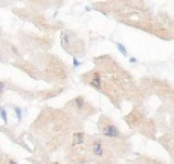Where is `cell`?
<instances>
[{"instance_id": "6da1fadb", "label": "cell", "mask_w": 174, "mask_h": 164, "mask_svg": "<svg viewBox=\"0 0 174 164\" xmlns=\"http://www.w3.org/2000/svg\"><path fill=\"white\" fill-rule=\"evenodd\" d=\"M101 132H103V135H105V137H110V138H119V137H121V132H119L118 126L113 125V123L104 125L103 129H101Z\"/></svg>"}, {"instance_id": "7a4b0ae2", "label": "cell", "mask_w": 174, "mask_h": 164, "mask_svg": "<svg viewBox=\"0 0 174 164\" xmlns=\"http://www.w3.org/2000/svg\"><path fill=\"white\" fill-rule=\"evenodd\" d=\"M92 153L95 157H103L104 155V144L101 140H93L92 141Z\"/></svg>"}, {"instance_id": "3957f363", "label": "cell", "mask_w": 174, "mask_h": 164, "mask_svg": "<svg viewBox=\"0 0 174 164\" xmlns=\"http://www.w3.org/2000/svg\"><path fill=\"white\" fill-rule=\"evenodd\" d=\"M89 84L93 87L95 90H101L103 84H101V76H99V73H93V78L89 81Z\"/></svg>"}, {"instance_id": "277c9868", "label": "cell", "mask_w": 174, "mask_h": 164, "mask_svg": "<svg viewBox=\"0 0 174 164\" xmlns=\"http://www.w3.org/2000/svg\"><path fill=\"white\" fill-rule=\"evenodd\" d=\"M84 140H86V134L84 132H75L73 134V146H79V144H82L84 143Z\"/></svg>"}, {"instance_id": "5b68a950", "label": "cell", "mask_w": 174, "mask_h": 164, "mask_svg": "<svg viewBox=\"0 0 174 164\" xmlns=\"http://www.w3.org/2000/svg\"><path fill=\"white\" fill-rule=\"evenodd\" d=\"M72 103L75 105V106H77L78 109H82V108L86 106V100H84V97H81V96H79V97H77L75 100H73Z\"/></svg>"}, {"instance_id": "8992f818", "label": "cell", "mask_w": 174, "mask_h": 164, "mask_svg": "<svg viewBox=\"0 0 174 164\" xmlns=\"http://www.w3.org/2000/svg\"><path fill=\"white\" fill-rule=\"evenodd\" d=\"M61 43H63L64 46H67V44L70 43V34H69V32H64V34L61 35Z\"/></svg>"}, {"instance_id": "52a82bcc", "label": "cell", "mask_w": 174, "mask_h": 164, "mask_svg": "<svg viewBox=\"0 0 174 164\" xmlns=\"http://www.w3.org/2000/svg\"><path fill=\"white\" fill-rule=\"evenodd\" d=\"M116 46H118V50L121 52V53L124 55V56H127V50H125V47H124V46H122V44H119V43H118Z\"/></svg>"}, {"instance_id": "ba28073f", "label": "cell", "mask_w": 174, "mask_h": 164, "mask_svg": "<svg viewBox=\"0 0 174 164\" xmlns=\"http://www.w3.org/2000/svg\"><path fill=\"white\" fill-rule=\"evenodd\" d=\"M0 116H2L3 122H6V120H8V117H6V109H5V108H0Z\"/></svg>"}, {"instance_id": "9c48e42d", "label": "cell", "mask_w": 174, "mask_h": 164, "mask_svg": "<svg viewBox=\"0 0 174 164\" xmlns=\"http://www.w3.org/2000/svg\"><path fill=\"white\" fill-rule=\"evenodd\" d=\"M14 111L17 113V117H18V120H20V118H22V109L17 108V106H14Z\"/></svg>"}, {"instance_id": "30bf717a", "label": "cell", "mask_w": 174, "mask_h": 164, "mask_svg": "<svg viewBox=\"0 0 174 164\" xmlns=\"http://www.w3.org/2000/svg\"><path fill=\"white\" fill-rule=\"evenodd\" d=\"M5 85H6L5 82H0V93H2V91L5 90Z\"/></svg>"}, {"instance_id": "8fae6325", "label": "cell", "mask_w": 174, "mask_h": 164, "mask_svg": "<svg viewBox=\"0 0 174 164\" xmlns=\"http://www.w3.org/2000/svg\"><path fill=\"white\" fill-rule=\"evenodd\" d=\"M79 64H81V62H79L78 59H73V66H75V67H78V66H79Z\"/></svg>"}, {"instance_id": "7c38bea8", "label": "cell", "mask_w": 174, "mask_h": 164, "mask_svg": "<svg viewBox=\"0 0 174 164\" xmlns=\"http://www.w3.org/2000/svg\"><path fill=\"white\" fill-rule=\"evenodd\" d=\"M8 164H17V163H15L14 160H9V163H8Z\"/></svg>"}, {"instance_id": "4fadbf2b", "label": "cell", "mask_w": 174, "mask_h": 164, "mask_svg": "<svg viewBox=\"0 0 174 164\" xmlns=\"http://www.w3.org/2000/svg\"><path fill=\"white\" fill-rule=\"evenodd\" d=\"M53 164H58V163H53Z\"/></svg>"}]
</instances>
